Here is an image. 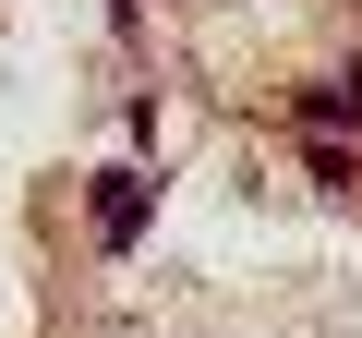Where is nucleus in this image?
<instances>
[{"mask_svg":"<svg viewBox=\"0 0 362 338\" xmlns=\"http://www.w3.org/2000/svg\"><path fill=\"white\" fill-rule=\"evenodd\" d=\"M302 121H314V133H362V85H350V73L302 85Z\"/></svg>","mask_w":362,"mask_h":338,"instance_id":"nucleus-2","label":"nucleus"},{"mask_svg":"<svg viewBox=\"0 0 362 338\" xmlns=\"http://www.w3.org/2000/svg\"><path fill=\"white\" fill-rule=\"evenodd\" d=\"M145 230V169H97V242H133Z\"/></svg>","mask_w":362,"mask_h":338,"instance_id":"nucleus-1","label":"nucleus"}]
</instances>
